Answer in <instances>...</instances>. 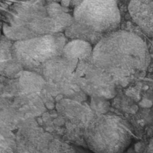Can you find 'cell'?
Segmentation results:
<instances>
[{"label": "cell", "instance_id": "cell-3", "mask_svg": "<svg viewBox=\"0 0 153 153\" xmlns=\"http://www.w3.org/2000/svg\"><path fill=\"white\" fill-rule=\"evenodd\" d=\"M69 39L62 32L43 34L13 43L12 52L22 69L40 72L48 61L61 56Z\"/></svg>", "mask_w": 153, "mask_h": 153}, {"label": "cell", "instance_id": "cell-6", "mask_svg": "<svg viewBox=\"0 0 153 153\" xmlns=\"http://www.w3.org/2000/svg\"><path fill=\"white\" fill-rule=\"evenodd\" d=\"M76 76L82 92L93 97L111 99L116 95L117 85L93 61H82L76 67Z\"/></svg>", "mask_w": 153, "mask_h": 153}, {"label": "cell", "instance_id": "cell-2", "mask_svg": "<svg viewBox=\"0 0 153 153\" xmlns=\"http://www.w3.org/2000/svg\"><path fill=\"white\" fill-rule=\"evenodd\" d=\"M121 14L117 0H83L74 7L72 23L64 34L95 46L102 37L119 29Z\"/></svg>", "mask_w": 153, "mask_h": 153}, {"label": "cell", "instance_id": "cell-1", "mask_svg": "<svg viewBox=\"0 0 153 153\" xmlns=\"http://www.w3.org/2000/svg\"><path fill=\"white\" fill-rule=\"evenodd\" d=\"M92 61L113 79L117 86L126 87L144 74L150 55L140 35L118 29L94 46Z\"/></svg>", "mask_w": 153, "mask_h": 153}, {"label": "cell", "instance_id": "cell-5", "mask_svg": "<svg viewBox=\"0 0 153 153\" xmlns=\"http://www.w3.org/2000/svg\"><path fill=\"white\" fill-rule=\"evenodd\" d=\"M78 64L62 56L57 57L45 63L40 73L53 92L68 98H77L84 94L77 81Z\"/></svg>", "mask_w": 153, "mask_h": 153}, {"label": "cell", "instance_id": "cell-7", "mask_svg": "<svg viewBox=\"0 0 153 153\" xmlns=\"http://www.w3.org/2000/svg\"><path fill=\"white\" fill-rule=\"evenodd\" d=\"M128 11L137 28L146 36L153 37V0H130Z\"/></svg>", "mask_w": 153, "mask_h": 153}, {"label": "cell", "instance_id": "cell-9", "mask_svg": "<svg viewBox=\"0 0 153 153\" xmlns=\"http://www.w3.org/2000/svg\"><path fill=\"white\" fill-rule=\"evenodd\" d=\"M83 0H71V2H70V5L73 7H76V6L79 5Z\"/></svg>", "mask_w": 153, "mask_h": 153}, {"label": "cell", "instance_id": "cell-4", "mask_svg": "<svg viewBox=\"0 0 153 153\" xmlns=\"http://www.w3.org/2000/svg\"><path fill=\"white\" fill-rule=\"evenodd\" d=\"M85 133L88 140L94 145L111 149L120 148L131 137L127 123L112 114H100L91 118Z\"/></svg>", "mask_w": 153, "mask_h": 153}, {"label": "cell", "instance_id": "cell-8", "mask_svg": "<svg viewBox=\"0 0 153 153\" xmlns=\"http://www.w3.org/2000/svg\"><path fill=\"white\" fill-rule=\"evenodd\" d=\"M94 46L86 40L71 39L67 41L63 49L61 56L76 62L91 61Z\"/></svg>", "mask_w": 153, "mask_h": 153}]
</instances>
